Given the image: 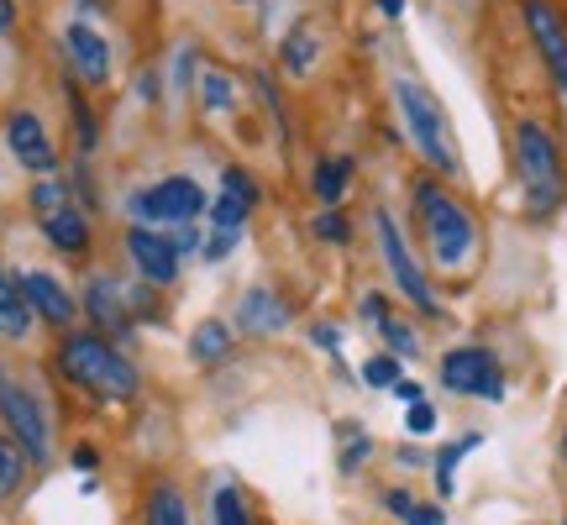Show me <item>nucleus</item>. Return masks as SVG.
<instances>
[{"label": "nucleus", "instance_id": "f257e3e1", "mask_svg": "<svg viewBox=\"0 0 567 525\" xmlns=\"http://www.w3.org/2000/svg\"><path fill=\"white\" fill-rule=\"evenodd\" d=\"M59 373L74 389L95 394V400H111V404L132 400V394L142 389L132 358H126V352L111 342V337H101V331H63V342H59Z\"/></svg>", "mask_w": 567, "mask_h": 525}, {"label": "nucleus", "instance_id": "f03ea898", "mask_svg": "<svg viewBox=\"0 0 567 525\" xmlns=\"http://www.w3.org/2000/svg\"><path fill=\"white\" fill-rule=\"evenodd\" d=\"M415 216H421V231H425V247L431 258L442 262L446 274L463 268L473 258V243H478V226H473V210L463 200H452V189H442L436 179H421L415 184Z\"/></svg>", "mask_w": 567, "mask_h": 525}, {"label": "nucleus", "instance_id": "7ed1b4c3", "mask_svg": "<svg viewBox=\"0 0 567 525\" xmlns=\"http://www.w3.org/2000/svg\"><path fill=\"white\" fill-rule=\"evenodd\" d=\"M394 105H400V122H405L415 153H421L436 174H457V168H463V153H457V137H452V122H446L442 101H436L421 80H394Z\"/></svg>", "mask_w": 567, "mask_h": 525}, {"label": "nucleus", "instance_id": "20e7f679", "mask_svg": "<svg viewBox=\"0 0 567 525\" xmlns=\"http://www.w3.org/2000/svg\"><path fill=\"white\" fill-rule=\"evenodd\" d=\"M515 168L526 184V205L536 216L557 210L567 195V168H563V147L542 122H520L515 126Z\"/></svg>", "mask_w": 567, "mask_h": 525}, {"label": "nucleus", "instance_id": "39448f33", "mask_svg": "<svg viewBox=\"0 0 567 525\" xmlns=\"http://www.w3.org/2000/svg\"><path fill=\"white\" fill-rule=\"evenodd\" d=\"M27 200H32V210H38V226H42V237H48L53 253H63V258H90L95 231H90V210L74 200V179L42 174Z\"/></svg>", "mask_w": 567, "mask_h": 525}, {"label": "nucleus", "instance_id": "423d86ee", "mask_svg": "<svg viewBox=\"0 0 567 525\" xmlns=\"http://www.w3.org/2000/svg\"><path fill=\"white\" fill-rule=\"evenodd\" d=\"M126 210H132L137 226H163V231H174V226L200 222L205 210H210V195H205L200 179H189V174H163V179L132 189V195H126Z\"/></svg>", "mask_w": 567, "mask_h": 525}, {"label": "nucleus", "instance_id": "0eeeda50", "mask_svg": "<svg viewBox=\"0 0 567 525\" xmlns=\"http://www.w3.org/2000/svg\"><path fill=\"white\" fill-rule=\"evenodd\" d=\"M63 63H69V74L84 84V90H105L111 84V74H116V48H111V38H105L95 21L74 17L69 27H63Z\"/></svg>", "mask_w": 567, "mask_h": 525}, {"label": "nucleus", "instance_id": "6e6552de", "mask_svg": "<svg viewBox=\"0 0 567 525\" xmlns=\"http://www.w3.org/2000/svg\"><path fill=\"white\" fill-rule=\"evenodd\" d=\"M0 421H6V431L17 436V446L32 457V463H48V452H53L48 415H42L38 394H32L27 384H17L11 373H0Z\"/></svg>", "mask_w": 567, "mask_h": 525}, {"label": "nucleus", "instance_id": "1a4fd4ad", "mask_svg": "<svg viewBox=\"0 0 567 525\" xmlns=\"http://www.w3.org/2000/svg\"><path fill=\"white\" fill-rule=\"evenodd\" d=\"M442 384L452 394H473V400H505V368L488 347H452L442 358Z\"/></svg>", "mask_w": 567, "mask_h": 525}, {"label": "nucleus", "instance_id": "9d476101", "mask_svg": "<svg viewBox=\"0 0 567 525\" xmlns=\"http://www.w3.org/2000/svg\"><path fill=\"white\" fill-rule=\"evenodd\" d=\"M379 222V253H384V262H389V274H394V284H400V295H405L421 316H442V305H436V289L425 284V268L415 258H410V247H405V237H400V222L394 216H373Z\"/></svg>", "mask_w": 567, "mask_h": 525}, {"label": "nucleus", "instance_id": "9b49d317", "mask_svg": "<svg viewBox=\"0 0 567 525\" xmlns=\"http://www.w3.org/2000/svg\"><path fill=\"white\" fill-rule=\"evenodd\" d=\"M126 258H132V268H137V279L153 284V289H168L184 268L179 243H174L163 226H137V222L126 226Z\"/></svg>", "mask_w": 567, "mask_h": 525}, {"label": "nucleus", "instance_id": "f8f14e48", "mask_svg": "<svg viewBox=\"0 0 567 525\" xmlns=\"http://www.w3.org/2000/svg\"><path fill=\"white\" fill-rule=\"evenodd\" d=\"M6 147H11V158H17L27 174H38V179L59 168V142H53L48 122H42L32 105H17V111L6 116Z\"/></svg>", "mask_w": 567, "mask_h": 525}, {"label": "nucleus", "instance_id": "ddd939ff", "mask_svg": "<svg viewBox=\"0 0 567 525\" xmlns=\"http://www.w3.org/2000/svg\"><path fill=\"white\" fill-rule=\"evenodd\" d=\"M80 310L95 321V331L101 337H116V342H132V300H126V284L111 279V274H95V279L84 284V300Z\"/></svg>", "mask_w": 567, "mask_h": 525}, {"label": "nucleus", "instance_id": "4468645a", "mask_svg": "<svg viewBox=\"0 0 567 525\" xmlns=\"http://www.w3.org/2000/svg\"><path fill=\"white\" fill-rule=\"evenodd\" d=\"M526 32H530V42H536L542 63H547L551 84L567 95V21H563V11H557L551 0H526Z\"/></svg>", "mask_w": 567, "mask_h": 525}, {"label": "nucleus", "instance_id": "2eb2a0df", "mask_svg": "<svg viewBox=\"0 0 567 525\" xmlns=\"http://www.w3.org/2000/svg\"><path fill=\"white\" fill-rule=\"evenodd\" d=\"M21 295H27V305H32V316H38V321L59 326V331H69V326H74V316H80L74 295H69L53 274H42V268L21 274Z\"/></svg>", "mask_w": 567, "mask_h": 525}, {"label": "nucleus", "instance_id": "dca6fc26", "mask_svg": "<svg viewBox=\"0 0 567 525\" xmlns=\"http://www.w3.org/2000/svg\"><path fill=\"white\" fill-rule=\"evenodd\" d=\"M195 101H200L205 116H231L243 105V84L231 69L221 63H200V80H195Z\"/></svg>", "mask_w": 567, "mask_h": 525}, {"label": "nucleus", "instance_id": "f3484780", "mask_svg": "<svg viewBox=\"0 0 567 525\" xmlns=\"http://www.w3.org/2000/svg\"><path fill=\"white\" fill-rule=\"evenodd\" d=\"M279 63H284V74H295V80H305V74L321 63V32H316V21H295V27L284 32Z\"/></svg>", "mask_w": 567, "mask_h": 525}, {"label": "nucleus", "instance_id": "a211bd4d", "mask_svg": "<svg viewBox=\"0 0 567 525\" xmlns=\"http://www.w3.org/2000/svg\"><path fill=\"white\" fill-rule=\"evenodd\" d=\"M284 326H289V305L274 295V289H247L243 295V331H252V337H279Z\"/></svg>", "mask_w": 567, "mask_h": 525}, {"label": "nucleus", "instance_id": "6ab92c4d", "mask_svg": "<svg viewBox=\"0 0 567 525\" xmlns=\"http://www.w3.org/2000/svg\"><path fill=\"white\" fill-rule=\"evenodd\" d=\"M352 174H358V163L347 158V153H326L310 168V195L321 205H342V195L352 189Z\"/></svg>", "mask_w": 567, "mask_h": 525}, {"label": "nucleus", "instance_id": "aec40b11", "mask_svg": "<svg viewBox=\"0 0 567 525\" xmlns=\"http://www.w3.org/2000/svg\"><path fill=\"white\" fill-rule=\"evenodd\" d=\"M32 305L21 295V279H11L6 268H0V342H21L27 331H32Z\"/></svg>", "mask_w": 567, "mask_h": 525}, {"label": "nucleus", "instance_id": "412c9836", "mask_svg": "<svg viewBox=\"0 0 567 525\" xmlns=\"http://www.w3.org/2000/svg\"><path fill=\"white\" fill-rule=\"evenodd\" d=\"M63 105H69V122H74L80 158H90V153L101 147V122H95V111H90V95H84V84L74 80V74L63 80Z\"/></svg>", "mask_w": 567, "mask_h": 525}, {"label": "nucleus", "instance_id": "4be33fe9", "mask_svg": "<svg viewBox=\"0 0 567 525\" xmlns=\"http://www.w3.org/2000/svg\"><path fill=\"white\" fill-rule=\"evenodd\" d=\"M231 342H237V337H231L226 321H200L189 331V358H195V363H226V358H231Z\"/></svg>", "mask_w": 567, "mask_h": 525}, {"label": "nucleus", "instance_id": "5701e85b", "mask_svg": "<svg viewBox=\"0 0 567 525\" xmlns=\"http://www.w3.org/2000/svg\"><path fill=\"white\" fill-rule=\"evenodd\" d=\"M247 216H252V205L221 189V195L210 200V210H205V226H210V231H231V237H243V231H247Z\"/></svg>", "mask_w": 567, "mask_h": 525}, {"label": "nucleus", "instance_id": "b1692460", "mask_svg": "<svg viewBox=\"0 0 567 525\" xmlns=\"http://www.w3.org/2000/svg\"><path fill=\"white\" fill-rule=\"evenodd\" d=\"M147 525H189L184 494L174 484H158V488H153V500H147Z\"/></svg>", "mask_w": 567, "mask_h": 525}, {"label": "nucleus", "instance_id": "393cba45", "mask_svg": "<svg viewBox=\"0 0 567 525\" xmlns=\"http://www.w3.org/2000/svg\"><path fill=\"white\" fill-rule=\"evenodd\" d=\"M478 442H484V436H463V442H452V446H442V452H436V488H442V494H452V488H457V463H463Z\"/></svg>", "mask_w": 567, "mask_h": 525}, {"label": "nucleus", "instance_id": "a878e982", "mask_svg": "<svg viewBox=\"0 0 567 525\" xmlns=\"http://www.w3.org/2000/svg\"><path fill=\"white\" fill-rule=\"evenodd\" d=\"M384 505L394 509V515H400L405 525H442V521H446V515H442L436 505H415V500H410L405 488H389V494H384Z\"/></svg>", "mask_w": 567, "mask_h": 525}, {"label": "nucleus", "instance_id": "bb28decb", "mask_svg": "<svg viewBox=\"0 0 567 525\" xmlns=\"http://www.w3.org/2000/svg\"><path fill=\"white\" fill-rule=\"evenodd\" d=\"M21 478H27V452L0 436V500H11L21 488Z\"/></svg>", "mask_w": 567, "mask_h": 525}, {"label": "nucleus", "instance_id": "cd10ccee", "mask_svg": "<svg viewBox=\"0 0 567 525\" xmlns=\"http://www.w3.org/2000/svg\"><path fill=\"white\" fill-rule=\"evenodd\" d=\"M316 237H321V243H337V247L352 243V222H347L342 205H321V210H316Z\"/></svg>", "mask_w": 567, "mask_h": 525}, {"label": "nucleus", "instance_id": "c85d7f7f", "mask_svg": "<svg viewBox=\"0 0 567 525\" xmlns=\"http://www.w3.org/2000/svg\"><path fill=\"white\" fill-rule=\"evenodd\" d=\"M379 337L389 342V352H394V358H415V352H421V342H415V326H405L400 316H384V321H379Z\"/></svg>", "mask_w": 567, "mask_h": 525}, {"label": "nucleus", "instance_id": "c756f323", "mask_svg": "<svg viewBox=\"0 0 567 525\" xmlns=\"http://www.w3.org/2000/svg\"><path fill=\"white\" fill-rule=\"evenodd\" d=\"M400 379H405V373H400V358H394V352H373V358L363 363V384L368 389H394Z\"/></svg>", "mask_w": 567, "mask_h": 525}, {"label": "nucleus", "instance_id": "7c9ffc66", "mask_svg": "<svg viewBox=\"0 0 567 525\" xmlns=\"http://www.w3.org/2000/svg\"><path fill=\"white\" fill-rule=\"evenodd\" d=\"M342 473H358V467L368 463V452H373V442H368L363 425H342Z\"/></svg>", "mask_w": 567, "mask_h": 525}, {"label": "nucleus", "instance_id": "2f4dec72", "mask_svg": "<svg viewBox=\"0 0 567 525\" xmlns=\"http://www.w3.org/2000/svg\"><path fill=\"white\" fill-rule=\"evenodd\" d=\"M216 525H252V509L237 488H216Z\"/></svg>", "mask_w": 567, "mask_h": 525}, {"label": "nucleus", "instance_id": "473e14b6", "mask_svg": "<svg viewBox=\"0 0 567 525\" xmlns=\"http://www.w3.org/2000/svg\"><path fill=\"white\" fill-rule=\"evenodd\" d=\"M200 53L195 48H174V80H179V95H195V80H200Z\"/></svg>", "mask_w": 567, "mask_h": 525}, {"label": "nucleus", "instance_id": "72a5a7b5", "mask_svg": "<svg viewBox=\"0 0 567 525\" xmlns=\"http://www.w3.org/2000/svg\"><path fill=\"white\" fill-rule=\"evenodd\" d=\"M221 189L226 195H237V200H247V205H258V179H252L247 168H237V163L221 174Z\"/></svg>", "mask_w": 567, "mask_h": 525}, {"label": "nucleus", "instance_id": "f704fd0d", "mask_svg": "<svg viewBox=\"0 0 567 525\" xmlns=\"http://www.w3.org/2000/svg\"><path fill=\"white\" fill-rule=\"evenodd\" d=\"M405 431L410 436H431L436 431V404H425V400L405 404Z\"/></svg>", "mask_w": 567, "mask_h": 525}, {"label": "nucleus", "instance_id": "c9c22d12", "mask_svg": "<svg viewBox=\"0 0 567 525\" xmlns=\"http://www.w3.org/2000/svg\"><path fill=\"white\" fill-rule=\"evenodd\" d=\"M243 243V237H231V231H210V226H205V247H200V262H221L226 253H231V247Z\"/></svg>", "mask_w": 567, "mask_h": 525}, {"label": "nucleus", "instance_id": "e433bc0d", "mask_svg": "<svg viewBox=\"0 0 567 525\" xmlns=\"http://www.w3.org/2000/svg\"><path fill=\"white\" fill-rule=\"evenodd\" d=\"M132 90H137V101H142V105H158V101H163V74L153 69V63H147V69L137 74V84H132Z\"/></svg>", "mask_w": 567, "mask_h": 525}, {"label": "nucleus", "instance_id": "4c0bfd02", "mask_svg": "<svg viewBox=\"0 0 567 525\" xmlns=\"http://www.w3.org/2000/svg\"><path fill=\"white\" fill-rule=\"evenodd\" d=\"M310 342L321 347V352H337V347H342V326H331V321H316V326H310Z\"/></svg>", "mask_w": 567, "mask_h": 525}, {"label": "nucleus", "instance_id": "58836bf2", "mask_svg": "<svg viewBox=\"0 0 567 525\" xmlns=\"http://www.w3.org/2000/svg\"><path fill=\"white\" fill-rule=\"evenodd\" d=\"M358 316H363V321H384V316H394V310H389V295H363V305H358Z\"/></svg>", "mask_w": 567, "mask_h": 525}, {"label": "nucleus", "instance_id": "ea45409f", "mask_svg": "<svg viewBox=\"0 0 567 525\" xmlns=\"http://www.w3.org/2000/svg\"><path fill=\"white\" fill-rule=\"evenodd\" d=\"M17 0H0V38H17Z\"/></svg>", "mask_w": 567, "mask_h": 525}, {"label": "nucleus", "instance_id": "a19ab883", "mask_svg": "<svg viewBox=\"0 0 567 525\" xmlns=\"http://www.w3.org/2000/svg\"><path fill=\"white\" fill-rule=\"evenodd\" d=\"M389 394H394V400H405V404H415V400H425V389L415 384V379H400V384L389 389Z\"/></svg>", "mask_w": 567, "mask_h": 525}, {"label": "nucleus", "instance_id": "79ce46f5", "mask_svg": "<svg viewBox=\"0 0 567 525\" xmlns=\"http://www.w3.org/2000/svg\"><path fill=\"white\" fill-rule=\"evenodd\" d=\"M74 11H80L84 21H95V17H111V6H105V0H74Z\"/></svg>", "mask_w": 567, "mask_h": 525}, {"label": "nucleus", "instance_id": "37998d69", "mask_svg": "<svg viewBox=\"0 0 567 525\" xmlns=\"http://www.w3.org/2000/svg\"><path fill=\"white\" fill-rule=\"evenodd\" d=\"M373 11H379L384 21H400L405 17V0H373Z\"/></svg>", "mask_w": 567, "mask_h": 525}, {"label": "nucleus", "instance_id": "c03bdc74", "mask_svg": "<svg viewBox=\"0 0 567 525\" xmlns=\"http://www.w3.org/2000/svg\"><path fill=\"white\" fill-rule=\"evenodd\" d=\"M95 463H101V457H95V446H74V467H84V473H90Z\"/></svg>", "mask_w": 567, "mask_h": 525}, {"label": "nucleus", "instance_id": "a18cd8bd", "mask_svg": "<svg viewBox=\"0 0 567 525\" xmlns=\"http://www.w3.org/2000/svg\"><path fill=\"white\" fill-rule=\"evenodd\" d=\"M563 463H567V436H563Z\"/></svg>", "mask_w": 567, "mask_h": 525}]
</instances>
